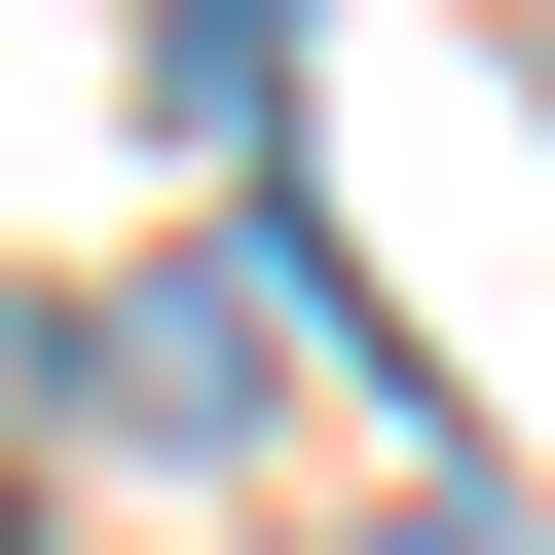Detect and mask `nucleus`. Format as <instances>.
<instances>
[{
    "label": "nucleus",
    "instance_id": "f257e3e1",
    "mask_svg": "<svg viewBox=\"0 0 555 555\" xmlns=\"http://www.w3.org/2000/svg\"><path fill=\"white\" fill-rule=\"evenodd\" d=\"M259 334H297V259H112V297H38V408H112V444H259Z\"/></svg>",
    "mask_w": 555,
    "mask_h": 555
},
{
    "label": "nucleus",
    "instance_id": "f03ea898",
    "mask_svg": "<svg viewBox=\"0 0 555 555\" xmlns=\"http://www.w3.org/2000/svg\"><path fill=\"white\" fill-rule=\"evenodd\" d=\"M149 112H185V149H259V112H297V0H185V38H149Z\"/></svg>",
    "mask_w": 555,
    "mask_h": 555
}]
</instances>
